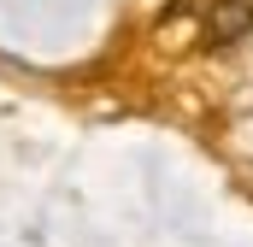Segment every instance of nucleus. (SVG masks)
I'll use <instances>...</instances> for the list:
<instances>
[{
    "label": "nucleus",
    "instance_id": "1",
    "mask_svg": "<svg viewBox=\"0 0 253 247\" xmlns=\"http://www.w3.org/2000/svg\"><path fill=\"white\" fill-rule=\"evenodd\" d=\"M253 30V0H206V41L224 47Z\"/></svg>",
    "mask_w": 253,
    "mask_h": 247
}]
</instances>
